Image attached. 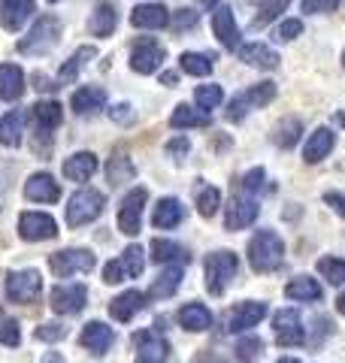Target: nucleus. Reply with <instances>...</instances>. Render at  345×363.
Segmentation results:
<instances>
[{"label":"nucleus","instance_id":"a878e982","mask_svg":"<svg viewBox=\"0 0 345 363\" xmlns=\"http://www.w3.org/2000/svg\"><path fill=\"white\" fill-rule=\"evenodd\" d=\"M182 218H185V206L176 197H164L158 200V206L152 212V224L160 227V230H170V227H179Z\"/></svg>","mask_w":345,"mask_h":363},{"label":"nucleus","instance_id":"0eeeda50","mask_svg":"<svg viewBox=\"0 0 345 363\" xmlns=\"http://www.w3.org/2000/svg\"><path fill=\"white\" fill-rule=\"evenodd\" d=\"M273 327H275V342L282 348H297L306 342V330H303V318L297 309H282L275 312L273 318Z\"/></svg>","mask_w":345,"mask_h":363},{"label":"nucleus","instance_id":"423d86ee","mask_svg":"<svg viewBox=\"0 0 345 363\" xmlns=\"http://www.w3.org/2000/svg\"><path fill=\"white\" fill-rule=\"evenodd\" d=\"M97 264V257L91 248H64V252H55L49 257V267L58 279H70L76 272H91Z\"/></svg>","mask_w":345,"mask_h":363},{"label":"nucleus","instance_id":"f8f14e48","mask_svg":"<svg viewBox=\"0 0 345 363\" xmlns=\"http://www.w3.org/2000/svg\"><path fill=\"white\" fill-rule=\"evenodd\" d=\"M136 342V363H167L170 357V342L155 330H143L133 336Z\"/></svg>","mask_w":345,"mask_h":363},{"label":"nucleus","instance_id":"680f3d73","mask_svg":"<svg viewBox=\"0 0 345 363\" xmlns=\"http://www.w3.org/2000/svg\"><path fill=\"white\" fill-rule=\"evenodd\" d=\"M176 73H164V76H160V82H164V85H176Z\"/></svg>","mask_w":345,"mask_h":363},{"label":"nucleus","instance_id":"2f4dec72","mask_svg":"<svg viewBox=\"0 0 345 363\" xmlns=\"http://www.w3.org/2000/svg\"><path fill=\"white\" fill-rule=\"evenodd\" d=\"M25 118H28L25 109H13V112H6V116L0 118V145H9V149H16V145L21 143Z\"/></svg>","mask_w":345,"mask_h":363},{"label":"nucleus","instance_id":"4c0bfd02","mask_svg":"<svg viewBox=\"0 0 345 363\" xmlns=\"http://www.w3.org/2000/svg\"><path fill=\"white\" fill-rule=\"evenodd\" d=\"M133 176H136V167L131 164V157L115 155L112 161L106 164V179H109V185H124V182H131Z\"/></svg>","mask_w":345,"mask_h":363},{"label":"nucleus","instance_id":"72a5a7b5","mask_svg":"<svg viewBox=\"0 0 345 363\" xmlns=\"http://www.w3.org/2000/svg\"><path fill=\"white\" fill-rule=\"evenodd\" d=\"M300 133H303V121L288 116L273 128V143L279 145V149H294L297 140H300Z\"/></svg>","mask_w":345,"mask_h":363},{"label":"nucleus","instance_id":"0e129e2a","mask_svg":"<svg viewBox=\"0 0 345 363\" xmlns=\"http://www.w3.org/2000/svg\"><path fill=\"white\" fill-rule=\"evenodd\" d=\"M275 363H300L297 357H282V360H275Z\"/></svg>","mask_w":345,"mask_h":363},{"label":"nucleus","instance_id":"c9c22d12","mask_svg":"<svg viewBox=\"0 0 345 363\" xmlns=\"http://www.w3.org/2000/svg\"><path fill=\"white\" fill-rule=\"evenodd\" d=\"M170 124L172 128H206V124H209V116L200 112V109H194V106H188V104H179L176 109H172Z\"/></svg>","mask_w":345,"mask_h":363},{"label":"nucleus","instance_id":"c03bdc74","mask_svg":"<svg viewBox=\"0 0 345 363\" xmlns=\"http://www.w3.org/2000/svg\"><path fill=\"white\" fill-rule=\"evenodd\" d=\"M194 100H197L200 109H215L224 100V91H221V85H200L194 91Z\"/></svg>","mask_w":345,"mask_h":363},{"label":"nucleus","instance_id":"37998d69","mask_svg":"<svg viewBox=\"0 0 345 363\" xmlns=\"http://www.w3.org/2000/svg\"><path fill=\"white\" fill-rule=\"evenodd\" d=\"M318 272L330 281V285H345V260L342 257H321Z\"/></svg>","mask_w":345,"mask_h":363},{"label":"nucleus","instance_id":"9d476101","mask_svg":"<svg viewBox=\"0 0 345 363\" xmlns=\"http://www.w3.org/2000/svg\"><path fill=\"white\" fill-rule=\"evenodd\" d=\"M88 300V288L85 285H55V291L49 294V306L58 315H76L85 309Z\"/></svg>","mask_w":345,"mask_h":363},{"label":"nucleus","instance_id":"603ef678","mask_svg":"<svg viewBox=\"0 0 345 363\" xmlns=\"http://www.w3.org/2000/svg\"><path fill=\"white\" fill-rule=\"evenodd\" d=\"M188 149H191L188 136H176V140H170V143H167V155H170V157H176V161H182V157L188 155Z\"/></svg>","mask_w":345,"mask_h":363},{"label":"nucleus","instance_id":"7c9ffc66","mask_svg":"<svg viewBox=\"0 0 345 363\" xmlns=\"http://www.w3.org/2000/svg\"><path fill=\"white\" fill-rule=\"evenodd\" d=\"M115 25H119L115 6L106 4V0H100V4L94 6V13H91V18H88V30L94 33V37H109V33L115 30Z\"/></svg>","mask_w":345,"mask_h":363},{"label":"nucleus","instance_id":"473e14b6","mask_svg":"<svg viewBox=\"0 0 345 363\" xmlns=\"http://www.w3.org/2000/svg\"><path fill=\"white\" fill-rule=\"evenodd\" d=\"M179 285H182V267H167L152 281V288H148V297H152V300H167V297H172V294L179 291Z\"/></svg>","mask_w":345,"mask_h":363},{"label":"nucleus","instance_id":"4468645a","mask_svg":"<svg viewBox=\"0 0 345 363\" xmlns=\"http://www.w3.org/2000/svg\"><path fill=\"white\" fill-rule=\"evenodd\" d=\"M164 49H160L158 43L152 40H143V43H136L133 45V52H131V70L133 73H140V76H148V73H155L160 64H164Z\"/></svg>","mask_w":345,"mask_h":363},{"label":"nucleus","instance_id":"ddd939ff","mask_svg":"<svg viewBox=\"0 0 345 363\" xmlns=\"http://www.w3.org/2000/svg\"><path fill=\"white\" fill-rule=\"evenodd\" d=\"M263 318H267V303H258V300L239 303L236 309L227 315V330H230V333L251 330V327H258Z\"/></svg>","mask_w":345,"mask_h":363},{"label":"nucleus","instance_id":"7ed1b4c3","mask_svg":"<svg viewBox=\"0 0 345 363\" xmlns=\"http://www.w3.org/2000/svg\"><path fill=\"white\" fill-rule=\"evenodd\" d=\"M103 206H106V197L94 188H79L76 194L67 203V224L70 227H82L91 224L94 218L103 215Z\"/></svg>","mask_w":345,"mask_h":363},{"label":"nucleus","instance_id":"f03ea898","mask_svg":"<svg viewBox=\"0 0 345 363\" xmlns=\"http://www.w3.org/2000/svg\"><path fill=\"white\" fill-rule=\"evenodd\" d=\"M236 272H239V257L234 252H227V248L212 252L206 257V288H209V294L221 297L230 281L236 279Z\"/></svg>","mask_w":345,"mask_h":363},{"label":"nucleus","instance_id":"f257e3e1","mask_svg":"<svg viewBox=\"0 0 345 363\" xmlns=\"http://www.w3.org/2000/svg\"><path fill=\"white\" fill-rule=\"evenodd\" d=\"M248 264L255 272H275L285 264V242L279 233L258 230L248 240Z\"/></svg>","mask_w":345,"mask_h":363},{"label":"nucleus","instance_id":"864d4df0","mask_svg":"<svg viewBox=\"0 0 345 363\" xmlns=\"http://www.w3.org/2000/svg\"><path fill=\"white\" fill-rule=\"evenodd\" d=\"M342 0H303V13H330Z\"/></svg>","mask_w":345,"mask_h":363},{"label":"nucleus","instance_id":"c756f323","mask_svg":"<svg viewBox=\"0 0 345 363\" xmlns=\"http://www.w3.org/2000/svg\"><path fill=\"white\" fill-rule=\"evenodd\" d=\"M152 260H158V264L185 267L191 260V255H188V248H182L179 242H172V240H152Z\"/></svg>","mask_w":345,"mask_h":363},{"label":"nucleus","instance_id":"cd10ccee","mask_svg":"<svg viewBox=\"0 0 345 363\" xmlns=\"http://www.w3.org/2000/svg\"><path fill=\"white\" fill-rule=\"evenodd\" d=\"M179 324L185 327V330H191V333H203V330H209L212 327V312L206 309L203 303H188V306H182L179 309Z\"/></svg>","mask_w":345,"mask_h":363},{"label":"nucleus","instance_id":"e2e57ef3","mask_svg":"<svg viewBox=\"0 0 345 363\" xmlns=\"http://www.w3.org/2000/svg\"><path fill=\"white\" fill-rule=\"evenodd\" d=\"M336 309H339V312H342V315H345V294H342V297H339V300H336Z\"/></svg>","mask_w":345,"mask_h":363},{"label":"nucleus","instance_id":"bf43d9fd","mask_svg":"<svg viewBox=\"0 0 345 363\" xmlns=\"http://www.w3.org/2000/svg\"><path fill=\"white\" fill-rule=\"evenodd\" d=\"M33 82H37V88H43V91H52V88H58V85H52L49 79H45V76H40V73L33 76Z\"/></svg>","mask_w":345,"mask_h":363},{"label":"nucleus","instance_id":"f704fd0d","mask_svg":"<svg viewBox=\"0 0 345 363\" xmlns=\"http://www.w3.org/2000/svg\"><path fill=\"white\" fill-rule=\"evenodd\" d=\"M285 297L288 300H318L321 297V285L309 276H297L285 285Z\"/></svg>","mask_w":345,"mask_h":363},{"label":"nucleus","instance_id":"bb28decb","mask_svg":"<svg viewBox=\"0 0 345 363\" xmlns=\"http://www.w3.org/2000/svg\"><path fill=\"white\" fill-rule=\"evenodd\" d=\"M25 94V73L16 64H0V100H18Z\"/></svg>","mask_w":345,"mask_h":363},{"label":"nucleus","instance_id":"3c124183","mask_svg":"<svg viewBox=\"0 0 345 363\" xmlns=\"http://www.w3.org/2000/svg\"><path fill=\"white\" fill-rule=\"evenodd\" d=\"M103 281H106V285H119V281H124L121 260H109V264L103 267Z\"/></svg>","mask_w":345,"mask_h":363},{"label":"nucleus","instance_id":"39448f33","mask_svg":"<svg viewBox=\"0 0 345 363\" xmlns=\"http://www.w3.org/2000/svg\"><path fill=\"white\" fill-rule=\"evenodd\" d=\"M273 97H275V82H258V85H251L248 91H243V94H236L234 100H230L227 121H243L251 109L267 106Z\"/></svg>","mask_w":345,"mask_h":363},{"label":"nucleus","instance_id":"dca6fc26","mask_svg":"<svg viewBox=\"0 0 345 363\" xmlns=\"http://www.w3.org/2000/svg\"><path fill=\"white\" fill-rule=\"evenodd\" d=\"M112 342H115V333H112V327H106L103 321H88L82 327V333H79V345L88 348L91 354H106Z\"/></svg>","mask_w":345,"mask_h":363},{"label":"nucleus","instance_id":"6e6d98bb","mask_svg":"<svg viewBox=\"0 0 345 363\" xmlns=\"http://www.w3.org/2000/svg\"><path fill=\"white\" fill-rule=\"evenodd\" d=\"M109 116H112V121H119V124H131L133 121V109L128 104H119V106L109 109Z\"/></svg>","mask_w":345,"mask_h":363},{"label":"nucleus","instance_id":"1a4fd4ad","mask_svg":"<svg viewBox=\"0 0 345 363\" xmlns=\"http://www.w3.org/2000/svg\"><path fill=\"white\" fill-rule=\"evenodd\" d=\"M146 200H148V191H146V188H133L131 194L121 200V209H119V230H121V233H128V236L140 233Z\"/></svg>","mask_w":345,"mask_h":363},{"label":"nucleus","instance_id":"f3484780","mask_svg":"<svg viewBox=\"0 0 345 363\" xmlns=\"http://www.w3.org/2000/svg\"><path fill=\"white\" fill-rule=\"evenodd\" d=\"M143 309H146V294L143 291H124L109 303V315L115 318V321H121V324L133 321Z\"/></svg>","mask_w":345,"mask_h":363},{"label":"nucleus","instance_id":"13d9d810","mask_svg":"<svg viewBox=\"0 0 345 363\" xmlns=\"http://www.w3.org/2000/svg\"><path fill=\"white\" fill-rule=\"evenodd\" d=\"M194 363H227L221 354H215V351H200L197 357H194Z\"/></svg>","mask_w":345,"mask_h":363},{"label":"nucleus","instance_id":"2eb2a0df","mask_svg":"<svg viewBox=\"0 0 345 363\" xmlns=\"http://www.w3.org/2000/svg\"><path fill=\"white\" fill-rule=\"evenodd\" d=\"M258 212H261V206L251 197H236L234 194V200L227 203V215H224V227L227 230H243V227H248V224H255V218H258Z\"/></svg>","mask_w":345,"mask_h":363},{"label":"nucleus","instance_id":"412c9836","mask_svg":"<svg viewBox=\"0 0 345 363\" xmlns=\"http://www.w3.org/2000/svg\"><path fill=\"white\" fill-rule=\"evenodd\" d=\"M31 118H33V130L43 133V136H52L49 130H55L58 124H61L64 112H61V104H58V100H40V104L31 109Z\"/></svg>","mask_w":345,"mask_h":363},{"label":"nucleus","instance_id":"052dcab7","mask_svg":"<svg viewBox=\"0 0 345 363\" xmlns=\"http://www.w3.org/2000/svg\"><path fill=\"white\" fill-rule=\"evenodd\" d=\"M40 363H64V357L61 354H58V351H49V354H45Z\"/></svg>","mask_w":345,"mask_h":363},{"label":"nucleus","instance_id":"b1692460","mask_svg":"<svg viewBox=\"0 0 345 363\" xmlns=\"http://www.w3.org/2000/svg\"><path fill=\"white\" fill-rule=\"evenodd\" d=\"M94 173H97L94 152H76L64 161V179H70V182H88Z\"/></svg>","mask_w":345,"mask_h":363},{"label":"nucleus","instance_id":"de8ad7c7","mask_svg":"<svg viewBox=\"0 0 345 363\" xmlns=\"http://www.w3.org/2000/svg\"><path fill=\"white\" fill-rule=\"evenodd\" d=\"M33 336H37L40 342H61V339H67V327H64V324L49 321V324L37 327V333H33Z\"/></svg>","mask_w":345,"mask_h":363},{"label":"nucleus","instance_id":"6e6552de","mask_svg":"<svg viewBox=\"0 0 345 363\" xmlns=\"http://www.w3.org/2000/svg\"><path fill=\"white\" fill-rule=\"evenodd\" d=\"M43 291V276L37 269H16L6 276V297L13 303H31Z\"/></svg>","mask_w":345,"mask_h":363},{"label":"nucleus","instance_id":"c85d7f7f","mask_svg":"<svg viewBox=\"0 0 345 363\" xmlns=\"http://www.w3.org/2000/svg\"><path fill=\"white\" fill-rule=\"evenodd\" d=\"M239 61H246L251 67H263V70H275L279 67V55L263 43H248V45H239Z\"/></svg>","mask_w":345,"mask_h":363},{"label":"nucleus","instance_id":"79ce46f5","mask_svg":"<svg viewBox=\"0 0 345 363\" xmlns=\"http://www.w3.org/2000/svg\"><path fill=\"white\" fill-rule=\"evenodd\" d=\"M218 206H221V191H218L215 185H200L197 188V212L203 215V218H212V215L218 212Z\"/></svg>","mask_w":345,"mask_h":363},{"label":"nucleus","instance_id":"e433bc0d","mask_svg":"<svg viewBox=\"0 0 345 363\" xmlns=\"http://www.w3.org/2000/svg\"><path fill=\"white\" fill-rule=\"evenodd\" d=\"M94 55H97L94 45H82V49H76V52H73V58L67 61L61 70H58V82H73L76 73L82 70V67H85L91 58H94Z\"/></svg>","mask_w":345,"mask_h":363},{"label":"nucleus","instance_id":"774afa93","mask_svg":"<svg viewBox=\"0 0 345 363\" xmlns=\"http://www.w3.org/2000/svg\"><path fill=\"white\" fill-rule=\"evenodd\" d=\"M52 4H55V0H52Z\"/></svg>","mask_w":345,"mask_h":363},{"label":"nucleus","instance_id":"aec40b11","mask_svg":"<svg viewBox=\"0 0 345 363\" xmlns=\"http://www.w3.org/2000/svg\"><path fill=\"white\" fill-rule=\"evenodd\" d=\"M25 197L33 203H58L61 197V185L49 173H37L25 182Z\"/></svg>","mask_w":345,"mask_h":363},{"label":"nucleus","instance_id":"4be33fe9","mask_svg":"<svg viewBox=\"0 0 345 363\" xmlns=\"http://www.w3.org/2000/svg\"><path fill=\"white\" fill-rule=\"evenodd\" d=\"M131 25L133 28H146V30H158L170 25V9L160 4H143L131 13Z\"/></svg>","mask_w":345,"mask_h":363},{"label":"nucleus","instance_id":"a18cd8bd","mask_svg":"<svg viewBox=\"0 0 345 363\" xmlns=\"http://www.w3.org/2000/svg\"><path fill=\"white\" fill-rule=\"evenodd\" d=\"M0 342L9 345V348H18L21 330H18V321H16V318H9V315L0 318Z\"/></svg>","mask_w":345,"mask_h":363},{"label":"nucleus","instance_id":"5701e85b","mask_svg":"<svg viewBox=\"0 0 345 363\" xmlns=\"http://www.w3.org/2000/svg\"><path fill=\"white\" fill-rule=\"evenodd\" d=\"M333 145H336V133H333L330 128H318L315 133H309L306 149H303L306 164H318V161H324V157L333 152Z\"/></svg>","mask_w":345,"mask_h":363},{"label":"nucleus","instance_id":"20e7f679","mask_svg":"<svg viewBox=\"0 0 345 363\" xmlns=\"http://www.w3.org/2000/svg\"><path fill=\"white\" fill-rule=\"evenodd\" d=\"M58 37H61V21L55 16H40L33 21V30L18 43V52L21 55H45L58 45Z\"/></svg>","mask_w":345,"mask_h":363},{"label":"nucleus","instance_id":"4d7b16f0","mask_svg":"<svg viewBox=\"0 0 345 363\" xmlns=\"http://www.w3.org/2000/svg\"><path fill=\"white\" fill-rule=\"evenodd\" d=\"M324 203H327L333 212H339L342 218H345V194H339V191H327V194H324Z\"/></svg>","mask_w":345,"mask_h":363},{"label":"nucleus","instance_id":"69168bd1","mask_svg":"<svg viewBox=\"0 0 345 363\" xmlns=\"http://www.w3.org/2000/svg\"><path fill=\"white\" fill-rule=\"evenodd\" d=\"M200 4H206V6H215V4H218V0H200Z\"/></svg>","mask_w":345,"mask_h":363},{"label":"nucleus","instance_id":"a211bd4d","mask_svg":"<svg viewBox=\"0 0 345 363\" xmlns=\"http://www.w3.org/2000/svg\"><path fill=\"white\" fill-rule=\"evenodd\" d=\"M212 30H215V37L221 40L224 49L236 52V45H239V28H236V18H234V13H230V6H215V13H212Z\"/></svg>","mask_w":345,"mask_h":363},{"label":"nucleus","instance_id":"49530a36","mask_svg":"<svg viewBox=\"0 0 345 363\" xmlns=\"http://www.w3.org/2000/svg\"><path fill=\"white\" fill-rule=\"evenodd\" d=\"M300 33H303V21H300V18H285L282 25L275 28L273 37L279 40V43H291L294 37H300Z\"/></svg>","mask_w":345,"mask_h":363},{"label":"nucleus","instance_id":"58836bf2","mask_svg":"<svg viewBox=\"0 0 345 363\" xmlns=\"http://www.w3.org/2000/svg\"><path fill=\"white\" fill-rule=\"evenodd\" d=\"M291 4V0H261V6H258V16L251 18V30H261V28H267L270 21L275 16H282L285 13V6Z\"/></svg>","mask_w":345,"mask_h":363},{"label":"nucleus","instance_id":"a19ab883","mask_svg":"<svg viewBox=\"0 0 345 363\" xmlns=\"http://www.w3.org/2000/svg\"><path fill=\"white\" fill-rule=\"evenodd\" d=\"M121 267H124V276H131V279H136V276H143V269H146V252H143V245H128L121 252Z\"/></svg>","mask_w":345,"mask_h":363},{"label":"nucleus","instance_id":"5fc2aeb1","mask_svg":"<svg viewBox=\"0 0 345 363\" xmlns=\"http://www.w3.org/2000/svg\"><path fill=\"white\" fill-rule=\"evenodd\" d=\"M194 25H197V13H194V9H179V13L172 16V28L176 30H185Z\"/></svg>","mask_w":345,"mask_h":363},{"label":"nucleus","instance_id":"338daca9","mask_svg":"<svg viewBox=\"0 0 345 363\" xmlns=\"http://www.w3.org/2000/svg\"><path fill=\"white\" fill-rule=\"evenodd\" d=\"M342 64H345V52H342Z\"/></svg>","mask_w":345,"mask_h":363},{"label":"nucleus","instance_id":"ea45409f","mask_svg":"<svg viewBox=\"0 0 345 363\" xmlns=\"http://www.w3.org/2000/svg\"><path fill=\"white\" fill-rule=\"evenodd\" d=\"M212 61H215V58H209V55H200V52H185V55L179 58L182 70L191 73V76H200V79L212 73Z\"/></svg>","mask_w":345,"mask_h":363},{"label":"nucleus","instance_id":"09e8293b","mask_svg":"<svg viewBox=\"0 0 345 363\" xmlns=\"http://www.w3.org/2000/svg\"><path fill=\"white\" fill-rule=\"evenodd\" d=\"M263 179H267V173H263V167L248 169V173L243 176V191H246V194H255V191H261Z\"/></svg>","mask_w":345,"mask_h":363},{"label":"nucleus","instance_id":"6ab92c4d","mask_svg":"<svg viewBox=\"0 0 345 363\" xmlns=\"http://www.w3.org/2000/svg\"><path fill=\"white\" fill-rule=\"evenodd\" d=\"M33 13H37L33 0H4V4H0V25L6 30H18Z\"/></svg>","mask_w":345,"mask_h":363},{"label":"nucleus","instance_id":"9b49d317","mask_svg":"<svg viewBox=\"0 0 345 363\" xmlns=\"http://www.w3.org/2000/svg\"><path fill=\"white\" fill-rule=\"evenodd\" d=\"M18 233H21V240H28V242H43V240L58 236V224L52 215H45V212H21Z\"/></svg>","mask_w":345,"mask_h":363},{"label":"nucleus","instance_id":"393cba45","mask_svg":"<svg viewBox=\"0 0 345 363\" xmlns=\"http://www.w3.org/2000/svg\"><path fill=\"white\" fill-rule=\"evenodd\" d=\"M103 104H106V91H103L100 85H82L73 91V100L70 106L79 112V116H91V112L103 109Z\"/></svg>","mask_w":345,"mask_h":363},{"label":"nucleus","instance_id":"8fccbe9b","mask_svg":"<svg viewBox=\"0 0 345 363\" xmlns=\"http://www.w3.org/2000/svg\"><path fill=\"white\" fill-rule=\"evenodd\" d=\"M236 351H239V357H243V360H255V357L261 354V351H263V342H261V339L251 336V339H243V342L236 345Z\"/></svg>","mask_w":345,"mask_h":363}]
</instances>
